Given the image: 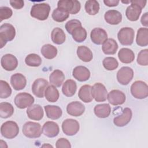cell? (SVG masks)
<instances>
[{
  "label": "cell",
  "instance_id": "cell-20",
  "mask_svg": "<svg viewBox=\"0 0 148 148\" xmlns=\"http://www.w3.org/2000/svg\"><path fill=\"white\" fill-rule=\"evenodd\" d=\"M10 83L15 90L18 91L24 88L27 84V80L23 74L16 73L11 76Z\"/></svg>",
  "mask_w": 148,
  "mask_h": 148
},
{
  "label": "cell",
  "instance_id": "cell-12",
  "mask_svg": "<svg viewBox=\"0 0 148 148\" xmlns=\"http://www.w3.org/2000/svg\"><path fill=\"white\" fill-rule=\"evenodd\" d=\"M48 82L43 79L39 78L36 79L32 85V91L38 98H43L46 88L48 87Z\"/></svg>",
  "mask_w": 148,
  "mask_h": 148
},
{
  "label": "cell",
  "instance_id": "cell-21",
  "mask_svg": "<svg viewBox=\"0 0 148 148\" xmlns=\"http://www.w3.org/2000/svg\"><path fill=\"white\" fill-rule=\"evenodd\" d=\"M73 76L79 82H85L89 79L90 77V72L86 66H76L72 72Z\"/></svg>",
  "mask_w": 148,
  "mask_h": 148
},
{
  "label": "cell",
  "instance_id": "cell-17",
  "mask_svg": "<svg viewBox=\"0 0 148 148\" xmlns=\"http://www.w3.org/2000/svg\"><path fill=\"white\" fill-rule=\"evenodd\" d=\"M59 132V126L54 121H47L43 124L42 127L43 134L49 138L56 137L58 135Z\"/></svg>",
  "mask_w": 148,
  "mask_h": 148
},
{
  "label": "cell",
  "instance_id": "cell-23",
  "mask_svg": "<svg viewBox=\"0 0 148 148\" xmlns=\"http://www.w3.org/2000/svg\"><path fill=\"white\" fill-rule=\"evenodd\" d=\"M142 9L138 5L131 3V5L128 6L126 9V17L131 21H137L142 12Z\"/></svg>",
  "mask_w": 148,
  "mask_h": 148
},
{
  "label": "cell",
  "instance_id": "cell-16",
  "mask_svg": "<svg viewBox=\"0 0 148 148\" xmlns=\"http://www.w3.org/2000/svg\"><path fill=\"white\" fill-rule=\"evenodd\" d=\"M132 116L131 109L128 108H125L123 110L121 114L114 118L113 123L114 125L117 127H124L131 121Z\"/></svg>",
  "mask_w": 148,
  "mask_h": 148
},
{
  "label": "cell",
  "instance_id": "cell-8",
  "mask_svg": "<svg viewBox=\"0 0 148 148\" xmlns=\"http://www.w3.org/2000/svg\"><path fill=\"white\" fill-rule=\"evenodd\" d=\"M34 98L29 93L21 92L14 98V103L19 109H25L31 106L34 102Z\"/></svg>",
  "mask_w": 148,
  "mask_h": 148
},
{
  "label": "cell",
  "instance_id": "cell-15",
  "mask_svg": "<svg viewBox=\"0 0 148 148\" xmlns=\"http://www.w3.org/2000/svg\"><path fill=\"white\" fill-rule=\"evenodd\" d=\"M92 42L96 45H102L108 39V34L106 31L101 28H94L90 34Z\"/></svg>",
  "mask_w": 148,
  "mask_h": 148
},
{
  "label": "cell",
  "instance_id": "cell-6",
  "mask_svg": "<svg viewBox=\"0 0 148 148\" xmlns=\"http://www.w3.org/2000/svg\"><path fill=\"white\" fill-rule=\"evenodd\" d=\"M135 36L134 30L130 27H123L117 34V38L120 43L124 46L132 44Z\"/></svg>",
  "mask_w": 148,
  "mask_h": 148
},
{
  "label": "cell",
  "instance_id": "cell-26",
  "mask_svg": "<svg viewBox=\"0 0 148 148\" xmlns=\"http://www.w3.org/2000/svg\"><path fill=\"white\" fill-rule=\"evenodd\" d=\"M47 117L51 120H57L61 117L62 114L61 109L56 105H46L44 107Z\"/></svg>",
  "mask_w": 148,
  "mask_h": 148
},
{
  "label": "cell",
  "instance_id": "cell-50",
  "mask_svg": "<svg viewBox=\"0 0 148 148\" xmlns=\"http://www.w3.org/2000/svg\"><path fill=\"white\" fill-rule=\"evenodd\" d=\"M130 2L131 3L136 4L138 6H139L142 9H143L145 6L147 1H143V0H134V1H131Z\"/></svg>",
  "mask_w": 148,
  "mask_h": 148
},
{
  "label": "cell",
  "instance_id": "cell-2",
  "mask_svg": "<svg viewBox=\"0 0 148 148\" xmlns=\"http://www.w3.org/2000/svg\"><path fill=\"white\" fill-rule=\"evenodd\" d=\"M16 35V30L13 25L4 23L0 27V44L2 49L7 42L12 40Z\"/></svg>",
  "mask_w": 148,
  "mask_h": 148
},
{
  "label": "cell",
  "instance_id": "cell-40",
  "mask_svg": "<svg viewBox=\"0 0 148 148\" xmlns=\"http://www.w3.org/2000/svg\"><path fill=\"white\" fill-rule=\"evenodd\" d=\"M25 64L29 66L37 67L40 65L42 63V59L40 57L34 53L28 54L25 58Z\"/></svg>",
  "mask_w": 148,
  "mask_h": 148
},
{
  "label": "cell",
  "instance_id": "cell-33",
  "mask_svg": "<svg viewBox=\"0 0 148 148\" xmlns=\"http://www.w3.org/2000/svg\"><path fill=\"white\" fill-rule=\"evenodd\" d=\"M136 42L139 46H146L148 45V29L140 28L137 32Z\"/></svg>",
  "mask_w": 148,
  "mask_h": 148
},
{
  "label": "cell",
  "instance_id": "cell-27",
  "mask_svg": "<svg viewBox=\"0 0 148 148\" xmlns=\"http://www.w3.org/2000/svg\"><path fill=\"white\" fill-rule=\"evenodd\" d=\"M65 79V75L64 73L59 70L56 69L51 73L49 76L50 83L55 87H60Z\"/></svg>",
  "mask_w": 148,
  "mask_h": 148
},
{
  "label": "cell",
  "instance_id": "cell-7",
  "mask_svg": "<svg viewBox=\"0 0 148 148\" xmlns=\"http://www.w3.org/2000/svg\"><path fill=\"white\" fill-rule=\"evenodd\" d=\"M57 6L71 14L77 13L81 8L80 3L76 0H61L58 2Z\"/></svg>",
  "mask_w": 148,
  "mask_h": 148
},
{
  "label": "cell",
  "instance_id": "cell-44",
  "mask_svg": "<svg viewBox=\"0 0 148 148\" xmlns=\"http://www.w3.org/2000/svg\"><path fill=\"white\" fill-rule=\"evenodd\" d=\"M82 26V23L79 20L76 19H73L68 21L66 23L65 29L69 34H71L74 29H75L77 27Z\"/></svg>",
  "mask_w": 148,
  "mask_h": 148
},
{
  "label": "cell",
  "instance_id": "cell-38",
  "mask_svg": "<svg viewBox=\"0 0 148 148\" xmlns=\"http://www.w3.org/2000/svg\"><path fill=\"white\" fill-rule=\"evenodd\" d=\"M84 9L86 12L90 15H95L97 14L99 10V4L98 1L95 0L87 1Z\"/></svg>",
  "mask_w": 148,
  "mask_h": 148
},
{
  "label": "cell",
  "instance_id": "cell-47",
  "mask_svg": "<svg viewBox=\"0 0 148 148\" xmlns=\"http://www.w3.org/2000/svg\"><path fill=\"white\" fill-rule=\"evenodd\" d=\"M10 5L16 9H20L23 8L24 5V2L22 0H11L9 1Z\"/></svg>",
  "mask_w": 148,
  "mask_h": 148
},
{
  "label": "cell",
  "instance_id": "cell-49",
  "mask_svg": "<svg viewBox=\"0 0 148 148\" xmlns=\"http://www.w3.org/2000/svg\"><path fill=\"white\" fill-rule=\"evenodd\" d=\"M140 22L143 26H145L146 27L148 26V13L147 12L145 13L142 15L140 19Z\"/></svg>",
  "mask_w": 148,
  "mask_h": 148
},
{
  "label": "cell",
  "instance_id": "cell-30",
  "mask_svg": "<svg viewBox=\"0 0 148 148\" xmlns=\"http://www.w3.org/2000/svg\"><path fill=\"white\" fill-rule=\"evenodd\" d=\"M77 55L79 59L84 62H90L93 58L91 50L85 46H80L77 49Z\"/></svg>",
  "mask_w": 148,
  "mask_h": 148
},
{
  "label": "cell",
  "instance_id": "cell-35",
  "mask_svg": "<svg viewBox=\"0 0 148 148\" xmlns=\"http://www.w3.org/2000/svg\"><path fill=\"white\" fill-rule=\"evenodd\" d=\"M45 96L46 99L50 102H55L59 98L58 90L55 86L51 85L49 86L45 92Z\"/></svg>",
  "mask_w": 148,
  "mask_h": 148
},
{
  "label": "cell",
  "instance_id": "cell-13",
  "mask_svg": "<svg viewBox=\"0 0 148 148\" xmlns=\"http://www.w3.org/2000/svg\"><path fill=\"white\" fill-rule=\"evenodd\" d=\"M1 64L5 70L7 71H12L17 67L18 60L13 54H6L2 57Z\"/></svg>",
  "mask_w": 148,
  "mask_h": 148
},
{
  "label": "cell",
  "instance_id": "cell-37",
  "mask_svg": "<svg viewBox=\"0 0 148 148\" xmlns=\"http://www.w3.org/2000/svg\"><path fill=\"white\" fill-rule=\"evenodd\" d=\"M53 19L57 22H63L69 16V13L61 8H58L54 9L52 13Z\"/></svg>",
  "mask_w": 148,
  "mask_h": 148
},
{
  "label": "cell",
  "instance_id": "cell-52",
  "mask_svg": "<svg viewBox=\"0 0 148 148\" xmlns=\"http://www.w3.org/2000/svg\"><path fill=\"white\" fill-rule=\"evenodd\" d=\"M42 146H43V147H44V146H46V147L49 146V147H53V146H51V145H43Z\"/></svg>",
  "mask_w": 148,
  "mask_h": 148
},
{
  "label": "cell",
  "instance_id": "cell-51",
  "mask_svg": "<svg viewBox=\"0 0 148 148\" xmlns=\"http://www.w3.org/2000/svg\"><path fill=\"white\" fill-rule=\"evenodd\" d=\"M123 3H130V1H121Z\"/></svg>",
  "mask_w": 148,
  "mask_h": 148
},
{
  "label": "cell",
  "instance_id": "cell-39",
  "mask_svg": "<svg viewBox=\"0 0 148 148\" xmlns=\"http://www.w3.org/2000/svg\"><path fill=\"white\" fill-rule=\"evenodd\" d=\"M73 39L77 42H82L87 38V31L82 26L76 28L71 34Z\"/></svg>",
  "mask_w": 148,
  "mask_h": 148
},
{
  "label": "cell",
  "instance_id": "cell-31",
  "mask_svg": "<svg viewBox=\"0 0 148 148\" xmlns=\"http://www.w3.org/2000/svg\"><path fill=\"white\" fill-rule=\"evenodd\" d=\"M95 114L99 118L108 117L111 112V108L108 103L97 105L94 108Z\"/></svg>",
  "mask_w": 148,
  "mask_h": 148
},
{
  "label": "cell",
  "instance_id": "cell-14",
  "mask_svg": "<svg viewBox=\"0 0 148 148\" xmlns=\"http://www.w3.org/2000/svg\"><path fill=\"white\" fill-rule=\"evenodd\" d=\"M109 102L112 105H122L125 101V95L120 90H113L110 91L107 96Z\"/></svg>",
  "mask_w": 148,
  "mask_h": 148
},
{
  "label": "cell",
  "instance_id": "cell-42",
  "mask_svg": "<svg viewBox=\"0 0 148 148\" xmlns=\"http://www.w3.org/2000/svg\"><path fill=\"white\" fill-rule=\"evenodd\" d=\"M12 89L8 82L1 80L0 81V98H7L10 96Z\"/></svg>",
  "mask_w": 148,
  "mask_h": 148
},
{
  "label": "cell",
  "instance_id": "cell-11",
  "mask_svg": "<svg viewBox=\"0 0 148 148\" xmlns=\"http://www.w3.org/2000/svg\"><path fill=\"white\" fill-rule=\"evenodd\" d=\"M79 123L76 120L67 119L62 124L63 132L68 136H73L77 133L79 130Z\"/></svg>",
  "mask_w": 148,
  "mask_h": 148
},
{
  "label": "cell",
  "instance_id": "cell-45",
  "mask_svg": "<svg viewBox=\"0 0 148 148\" xmlns=\"http://www.w3.org/2000/svg\"><path fill=\"white\" fill-rule=\"evenodd\" d=\"M13 14L12 10L7 6H2L0 8V19L1 21L3 20L9 18Z\"/></svg>",
  "mask_w": 148,
  "mask_h": 148
},
{
  "label": "cell",
  "instance_id": "cell-46",
  "mask_svg": "<svg viewBox=\"0 0 148 148\" xmlns=\"http://www.w3.org/2000/svg\"><path fill=\"white\" fill-rule=\"evenodd\" d=\"M56 146L57 148H70L71 147V145L70 144L69 141L64 138H61L58 139L56 143Z\"/></svg>",
  "mask_w": 148,
  "mask_h": 148
},
{
  "label": "cell",
  "instance_id": "cell-36",
  "mask_svg": "<svg viewBox=\"0 0 148 148\" xmlns=\"http://www.w3.org/2000/svg\"><path fill=\"white\" fill-rule=\"evenodd\" d=\"M14 112L12 105L8 102H1L0 103V116L3 119L10 117Z\"/></svg>",
  "mask_w": 148,
  "mask_h": 148
},
{
  "label": "cell",
  "instance_id": "cell-10",
  "mask_svg": "<svg viewBox=\"0 0 148 148\" xmlns=\"http://www.w3.org/2000/svg\"><path fill=\"white\" fill-rule=\"evenodd\" d=\"M134 71L129 66L121 67L117 73V79L119 83L122 85H127L132 79Z\"/></svg>",
  "mask_w": 148,
  "mask_h": 148
},
{
  "label": "cell",
  "instance_id": "cell-18",
  "mask_svg": "<svg viewBox=\"0 0 148 148\" xmlns=\"http://www.w3.org/2000/svg\"><path fill=\"white\" fill-rule=\"evenodd\" d=\"M85 111V107L83 103L79 101H73L69 103L66 106L67 113L72 116H81Z\"/></svg>",
  "mask_w": 148,
  "mask_h": 148
},
{
  "label": "cell",
  "instance_id": "cell-1",
  "mask_svg": "<svg viewBox=\"0 0 148 148\" xmlns=\"http://www.w3.org/2000/svg\"><path fill=\"white\" fill-rule=\"evenodd\" d=\"M50 11V6L48 3H36L32 6L30 14L32 17L43 21L48 18Z\"/></svg>",
  "mask_w": 148,
  "mask_h": 148
},
{
  "label": "cell",
  "instance_id": "cell-28",
  "mask_svg": "<svg viewBox=\"0 0 148 148\" xmlns=\"http://www.w3.org/2000/svg\"><path fill=\"white\" fill-rule=\"evenodd\" d=\"M76 89V83L72 79H68L64 83L62 87V92L65 96L70 97L75 94Z\"/></svg>",
  "mask_w": 148,
  "mask_h": 148
},
{
  "label": "cell",
  "instance_id": "cell-41",
  "mask_svg": "<svg viewBox=\"0 0 148 148\" xmlns=\"http://www.w3.org/2000/svg\"><path fill=\"white\" fill-rule=\"evenodd\" d=\"M103 67L108 71H113L116 69L119 66V62L117 60L112 57H108L103 59Z\"/></svg>",
  "mask_w": 148,
  "mask_h": 148
},
{
  "label": "cell",
  "instance_id": "cell-3",
  "mask_svg": "<svg viewBox=\"0 0 148 148\" xmlns=\"http://www.w3.org/2000/svg\"><path fill=\"white\" fill-rule=\"evenodd\" d=\"M22 131L23 134L27 138H38L40 136L42 129L39 123L28 121L24 124Z\"/></svg>",
  "mask_w": 148,
  "mask_h": 148
},
{
  "label": "cell",
  "instance_id": "cell-48",
  "mask_svg": "<svg viewBox=\"0 0 148 148\" xmlns=\"http://www.w3.org/2000/svg\"><path fill=\"white\" fill-rule=\"evenodd\" d=\"M103 2L108 6L113 7V6H116L119 3V1H118V0H104Z\"/></svg>",
  "mask_w": 148,
  "mask_h": 148
},
{
  "label": "cell",
  "instance_id": "cell-43",
  "mask_svg": "<svg viewBox=\"0 0 148 148\" xmlns=\"http://www.w3.org/2000/svg\"><path fill=\"white\" fill-rule=\"evenodd\" d=\"M137 62L140 65L147 66L148 65V50H142L138 54Z\"/></svg>",
  "mask_w": 148,
  "mask_h": 148
},
{
  "label": "cell",
  "instance_id": "cell-5",
  "mask_svg": "<svg viewBox=\"0 0 148 148\" xmlns=\"http://www.w3.org/2000/svg\"><path fill=\"white\" fill-rule=\"evenodd\" d=\"M130 90L132 96L137 99H144L148 96V86L145 82L141 80L133 83Z\"/></svg>",
  "mask_w": 148,
  "mask_h": 148
},
{
  "label": "cell",
  "instance_id": "cell-24",
  "mask_svg": "<svg viewBox=\"0 0 148 148\" xmlns=\"http://www.w3.org/2000/svg\"><path fill=\"white\" fill-rule=\"evenodd\" d=\"M118 57L120 61L124 64H130L135 59L134 51L128 48H122L118 53Z\"/></svg>",
  "mask_w": 148,
  "mask_h": 148
},
{
  "label": "cell",
  "instance_id": "cell-19",
  "mask_svg": "<svg viewBox=\"0 0 148 148\" xmlns=\"http://www.w3.org/2000/svg\"><path fill=\"white\" fill-rule=\"evenodd\" d=\"M28 117L33 120H40L44 115V112L42 106L38 104L32 105L27 110Z\"/></svg>",
  "mask_w": 148,
  "mask_h": 148
},
{
  "label": "cell",
  "instance_id": "cell-9",
  "mask_svg": "<svg viewBox=\"0 0 148 148\" xmlns=\"http://www.w3.org/2000/svg\"><path fill=\"white\" fill-rule=\"evenodd\" d=\"M91 95L97 102H104L107 99L108 91L103 84L97 83L91 87Z\"/></svg>",
  "mask_w": 148,
  "mask_h": 148
},
{
  "label": "cell",
  "instance_id": "cell-29",
  "mask_svg": "<svg viewBox=\"0 0 148 148\" xmlns=\"http://www.w3.org/2000/svg\"><path fill=\"white\" fill-rule=\"evenodd\" d=\"M78 96L85 103L91 102L93 98L91 95V86L88 84L82 86L79 90Z\"/></svg>",
  "mask_w": 148,
  "mask_h": 148
},
{
  "label": "cell",
  "instance_id": "cell-22",
  "mask_svg": "<svg viewBox=\"0 0 148 148\" xmlns=\"http://www.w3.org/2000/svg\"><path fill=\"white\" fill-rule=\"evenodd\" d=\"M104 18L107 23L111 25H117L122 20L121 13L116 10H109L104 15Z\"/></svg>",
  "mask_w": 148,
  "mask_h": 148
},
{
  "label": "cell",
  "instance_id": "cell-32",
  "mask_svg": "<svg viewBox=\"0 0 148 148\" xmlns=\"http://www.w3.org/2000/svg\"><path fill=\"white\" fill-rule=\"evenodd\" d=\"M51 39L54 43L61 45L65 40V34L61 28L56 27L51 31Z\"/></svg>",
  "mask_w": 148,
  "mask_h": 148
},
{
  "label": "cell",
  "instance_id": "cell-34",
  "mask_svg": "<svg viewBox=\"0 0 148 148\" xmlns=\"http://www.w3.org/2000/svg\"><path fill=\"white\" fill-rule=\"evenodd\" d=\"M41 54L45 58L51 60L56 57L57 54V49L53 45L46 44L42 47Z\"/></svg>",
  "mask_w": 148,
  "mask_h": 148
},
{
  "label": "cell",
  "instance_id": "cell-4",
  "mask_svg": "<svg viewBox=\"0 0 148 148\" xmlns=\"http://www.w3.org/2000/svg\"><path fill=\"white\" fill-rule=\"evenodd\" d=\"M19 132L17 124L13 121H8L2 124L1 127V134L6 139H13L17 136Z\"/></svg>",
  "mask_w": 148,
  "mask_h": 148
},
{
  "label": "cell",
  "instance_id": "cell-25",
  "mask_svg": "<svg viewBox=\"0 0 148 148\" xmlns=\"http://www.w3.org/2000/svg\"><path fill=\"white\" fill-rule=\"evenodd\" d=\"M102 49L103 53L105 54H114L118 49L117 43L113 39H107V40H105L104 43L102 44Z\"/></svg>",
  "mask_w": 148,
  "mask_h": 148
}]
</instances>
